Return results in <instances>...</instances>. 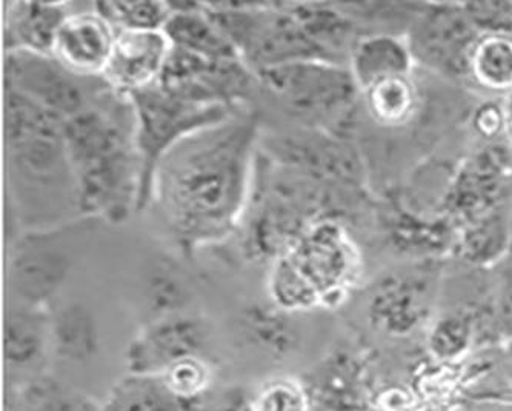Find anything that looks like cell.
<instances>
[{
    "label": "cell",
    "mask_w": 512,
    "mask_h": 411,
    "mask_svg": "<svg viewBox=\"0 0 512 411\" xmlns=\"http://www.w3.org/2000/svg\"><path fill=\"white\" fill-rule=\"evenodd\" d=\"M5 145L17 210L30 208L48 228L56 227L51 222H68L62 221V214L68 207L77 211V201L64 121L5 87Z\"/></svg>",
    "instance_id": "3"
},
{
    "label": "cell",
    "mask_w": 512,
    "mask_h": 411,
    "mask_svg": "<svg viewBox=\"0 0 512 411\" xmlns=\"http://www.w3.org/2000/svg\"><path fill=\"white\" fill-rule=\"evenodd\" d=\"M213 325L196 311L143 324L125 350V367L136 375H162L185 359L207 356Z\"/></svg>",
    "instance_id": "14"
},
{
    "label": "cell",
    "mask_w": 512,
    "mask_h": 411,
    "mask_svg": "<svg viewBox=\"0 0 512 411\" xmlns=\"http://www.w3.org/2000/svg\"><path fill=\"white\" fill-rule=\"evenodd\" d=\"M99 221L82 219L20 234L10 247L7 284L11 302L47 308L67 284L87 236Z\"/></svg>",
    "instance_id": "7"
},
{
    "label": "cell",
    "mask_w": 512,
    "mask_h": 411,
    "mask_svg": "<svg viewBox=\"0 0 512 411\" xmlns=\"http://www.w3.org/2000/svg\"><path fill=\"white\" fill-rule=\"evenodd\" d=\"M259 150L277 164L322 184L373 191L365 154L350 137L286 124L277 130H262Z\"/></svg>",
    "instance_id": "9"
},
{
    "label": "cell",
    "mask_w": 512,
    "mask_h": 411,
    "mask_svg": "<svg viewBox=\"0 0 512 411\" xmlns=\"http://www.w3.org/2000/svg\"><path fill=\"white\" fill-rule=\"evenodd\" d=\"M266 293L268 299L277 307L296 315H306L317 308H322L317 291L286 256L270 265L266 278Z\"/></svg>",
    "instance_id": "31"
},
{
    "label": "cell",
    "mask_w": 512,
    "mask_h": 411,
    "mask_svg": "<svg viewBox=\"0 0 512 411\" xmlns=\"http://www.w3.org/2000/svg\"><path fill=\"white\" fill-rule=\"evenodd\" d=\"M505 111V136H503V142H505L506 148L512 154V96L508 97L505 101Z\"/></svg>",
    "instance_id": "39"
},
{
    "label": "cell",
    "mask_w": 512,
    "mask_h": 411,
    "mask_svg": "<svg viewBox=\"0 0 512 411\" xmlns=\"http://www.w3.org/2000/svg\"><path fill=\"white\" fill-rule=\"evenodd\" d=\"M348 70L363 93L382 82L411 76L417 65L405 36L366 34L354 45Z\"/></svg>",
    "instance_id": "20"
},
{
    "label": "cell",
    "mask_w": 512,
    "mask_h": 411,
    "mask_svg": "<svg viewBox=\"0 0 512 411\" xmlns=\"http://www.w3.org/2000/svg\"><path fill=\"white\" fill-rule=\"evenodd\" d=\"M202 5L254 73L294 62H331L303 30L288 2Z\"/></svg>",
    "instance_id": "6"
},
{
    "label": "cell",
    "mask_w": 512,
    "mask_h": 411,
    "mask_svg": "<svg viewBox=\"0 0 512 411\" xmlns=\"http://www.w3.org/2000/svg\"><path fill=\"white\" fill-rule=\"evenodd\" d=\"M373 191L322 184L257 153L250 201L240 224L239 244L245 261L268 265L283 258L306 231L322 222L350 228L376 222Z\"/></svg>",
    "instance_id": "2"
},
{
    "label": "cell",
    "mask_w": 512,
    "mask_h": 411,
    "mask_svg": "<svg viewBox=\"0 0 512 411\" xmlns=\"http://www.w3.org/2000/svg\"><path fill=\"white\" fill-rule=\"evenodd\" d=\"M405 37L417 70L463 88L469 54L479 37L463 4H423Z\"/></svg>",
    "instance_id": "12"
},
{
    "label": "cell",
    "mask_w": 512,
    "mask_h": 411,
    "mask_svg": "<svg viewBox=\"0 0 512 411\" xmlns=\"http://www.w3.org/2000/svg\"><path fill=\"white\" fill-rule=\"evenodd\" d=\"M302 316L277 307L270 299L248 302L237 311L234 328L245 347L270 361L283 362L305 344Z\"/></svg>",
    "instance_id": "16"
},
{
    "label": "cell",
    "mask_w": 512,
    "mask_h": 411,
    "mask_svg": "<svg viewBox=\"0 0 512 411\" xmlns=\"http://www.w3.org/2000/svg\"><path fill=\"white\" fill-rule=\"evenodd\" d=\"M288 7L326 57L333 64L348 67L351 51L362 34L340 2H288Z\"/></svg>",
    "instance_id": "23"
},
{
    "label": "cell",
    "mask_w": 512,
    "mask_h": 411,
    "mask_svg": "<svg viewBox=\"0 0 512 411\" xmlns=\"http://www.w3.org/2000/svg\"><path fill=\"white\" fill-rule=\"evenodd\" d=\"M448 258L394 261L360 285L366 327L389 341L423 333L439 307Z\"/></svg>",
    "instance_id": "5"
},
{
    "label": "cell",
    "mask_w": 512,
    "mask_h": 411,
    "mask_svg": "<svg viewBox=\"0 0 512 411\" xmlns=\"http://www.w3.org/2000/svg\"><path fill=\"white\" fill-rule=\"evenodd\" d=\"M116 28L91 10L71 11L57 34L53 57L84 77H102L116 42Z\"/></svg>",
    "instance_id": "17"
},
{
    "label": "cell",
    "mask_w": 512,
    "mask_h": 411,
    "mask_svg": "<svg viewBox=\"0 0 512 411\" xmlns=\"http://www.w3.org/2000/svg\"><path fill=\"white\" fill-rule=\"evenodd\" d=\"M423 341L436 361L457 362L477 350L476 324L465 313L439 308Z\"/></svg>",
    "instance_id": "28"
},
{
    "label": "cell",
    "mask_w": 512,
    "mask_h": 411,
    "mask_svg": "<svg viewBox=\"0 0 512 411\" xmlns=\"http://www.w3.org/2000/svg\"><path fill=\"white\" fill-rule=\"evenodd\" d=\"M205 405L174 395L160 375L127 373L108 391L99 411H203Z\"/></svg>",
    "instance_id": "27"
},
{
    "label": "cell",
    "mask_w": 512,
    "mask_h": 411,
    "mask_svg": "<svg viewBox=\"0 0 512 411\" xmlns=\"http://www.w3.org/2000/svg\"><path fill=\"white\" fill-rule=\"evenodd\" d=\"M499 367L502 375L505 376L509 388L512 390V342H503L499 345Z\"/></svg>",
    "instance_id": "38"
},
{
    "label": "cell",
    "mask_w": 512,
    "mask_h": 411,
    "mask_svg": "<svg viewBox=\"0 0 512 411\" xmlns=\"http://www.w3.org/2000/svg\"><path fill=\"white\" fill-rule=\"evenodd\" d=\"M511 202L460 225L449 259L476 268H496L511 251Z\"/></svg>",
    "instance_id": "21"
},
{
    "label": "cell",
    "mask_w": 512,
    "mask_h": 411,
    "mask_svg": "<svg viewBox=\"0 0 512 411\" xmlns=\"http://www.w3.org/2000/svg\"><path fill=\"white\" fill-rule=\"evenodd\" d=\"M173 5V16L163 30L171 47L190 51L211 61L240 59L234 45L203 10L202 4L179 2Z\"/></svg>",
    "instance_id": "26"
},
{
    "label": "cell",
    "mask_w": 512,
    "mask_h": 411,
    "mask_svg": "<svg viewBox=\"0 0 512 411\" xmlns=\"http://www.w3.org/2000/svg\"><path fill=\"white\" fill-rule=\"evenodd\" d=\"M157 84L183 101L231 110L248 108L260 91L259 77L242 59L211 61L174 47Z\"/></svg>",
    "instance_id": "11"
},
{
    "label": "cell",
    "mask_w": 512,
    "mask_h": 411,
    "mask_svg": "<svg viewBox=\"0 0 512 411\" xmlns=\"http://www.w3.org/2000/svg\"><path fill=\"white\" fill-rule=\"evenodd\" d=\"M13 399L17 411H99V404L53 376L28 379Z\"/></svg>",
    "instance_id": "29"
},
{
    "label": "cell",
    "mask_w": 512,
    "mask_h": 411,
    "mask_svg": "<svg viewBox=\"0 0 512 411\" xmlns=\"http://www.w3.org/2000/svg\"><path fill=\"white\" fill-rule=\"evenodd\" d=\"M130 101L136 119V148L140 161L137 207V213H140L151 205L154 173L162 159L187 137L227 121L239 110L183 101L163 90L157 82L131 94Z\"/></svg>",
    "instance_id": "8"
},
{
    "label": "cell",
    "mask_w": 512,
    "mask_h": 411,
    "mask_svg": "<svg viewBox=\"0 0 512 411\" xmlns=\"http://www.w3.org/2000/svg\"><path fill=\"white\" fill-rule=\"evenodd\" d=\"M194 301L196 285L177 259L163 254L150 262L140 291L143 324L191 313Z\"/></svg>",
    "instance_id": "19"
},
{
    "label": "cell",
    "mask_w": 512,
    "mask_h": 411,
    "mask_svg": "<svg viewBox=\"0 0 512 411\" xmlns=\"http://www.w3.org/2000/svg\"><path fill=\"white\" fill-rule=\"evenodd\" d=\"M290 125L331 131L356 141L360 91L348 67L302 61L256 73Z\"/></svg>",
    "instance_id": "4"
},
{
    "label": "cell",
    "mask_w": 512,
    "mask_h": 411,
    "mask_svg": "<svg viewBox=\"0 0 512 411\" xmlns=\"http://www.w3.org/2000/svg\"><path fill=\"white\" fill-rule=\"evenodd\" d=\"M116 31L102 79L117 94L130 97L159 81L171 44L163 31Z\"/></svg>",
    "instance_id": "15"
},
{
    "label": "cell",
    "mask_w": 512,
    "mask_h": 411,
    "mask_svg": "<svg viewBox=\"0 0 512 411\" xmlns=\"http://www.w3.org/2000/svg\"><path fill=\"white\" fill-rule=\"evenodd\" d=\"M5 87L67 121L85 110L108 85L102 77L73 73L56 57L16 51L5 54Z\"/></svg>",
    "instance_id": "13"
},
{
    "label": "cell",
    "mask_w": 512,
    "mask_h": 411,
    "mask_svg": "<svg viewBox=\"0 0 512 411\" xmlns=\"http://www.w3.org/2000/svg\"><path fill=\"white\" fill-rule=\"evenodd\" d=\"M253 411H313L308 385L294 376H274L251 388Z\"/></svg>",
    "instance_id": "33"
},
{
    "label": "cell",
    "mask_w": 512,
    "mask_h": 411,
    "mask_svg": "<svg viewBox=\"0 0 512 411\" xmlns=\"http://www.w3.org/2000/svg\"><path fill=\"white\" fill-rule=\"evenodd\" d=\"M262 122L251 108L173 148L154 173L151 204L187 258L237 234L250 201Z\"/></svg>",
    "instance_id": "1"
},
{
    "label": "cell",
    "mask_w": 512,
    "mask_h": 411,
    "mask_svg": "<svg viewBox=\"0 0 512 411\" xmlns=\"http://www.w3.org/2000/svg\"><path fill=\"white\" fill-rule=\"evenodd\" d=\"M509 221H511V251H509V256H512V201L511 210H509Z\"/></svg>",
    "instance_id": "40"
},
{
    "label": "cell",
    "mask_w": 512,
    "mask_h": 411,
    "mask_svg": "<svg viewBox=\"0 0 512 411\" xmlns=\"http://www.w3.org/2000/svg\"><path fill=\"white\" fill-rule=\"evenodd\" d=\"M97 13L119 31H163L173 16L171 2H96Z\"/></svg>",
    "instance_id": "32"
},
{
    "label": "cell",
    "mask_w": 512,
    "mask_h": 411,
    "mask_svg": "<svg viewBox=\"0 0 512 411\" xmlns=\"http://www.w3.org/2000/svg\"><path fill=\"white\" fill-rule=\"evenodd\" d=\"M71 14L65 2H30L16 0L5 4V54L24 53L53 56L57 34Z\"/></svg>",
    "instance_id": "18"
},
{
    "label": "cell",
    "mask_w": 512,
    "mask_h": 411,
    "mask_svg": "<svg viewBox=\"0 0 512 411\" xmlns=\"http://www.w3.org/2000/svg\"><path fill=\"white\" fill-rule=\"evenodd\" d=\"M163 381L183 401L205 405L216 379L213 364L207 356L185 359L162 373Z\"/></svg>",
    "instance_id": "34"
},
{
    "label": "cell",
    "mask_w": 512,
    "mask_h": 411,
    "mask_svg": "<svg viewBox=\"0 0 512 411\" xmlns=\"http://www.w3.org/2000/svg\"><path fill=\"white\" fill-rule=\"evenodd\" d=\"M51 350L47 308L11 302L5 316V361L11 370L36 368Z\"/></svg>",
    "instance_id": "24"
},
{
    "label": "cell",
    "mask_w": 512,
    "mask_h": 411,
    "mask_svg": "<svg viewBox=\"0 0 512 411\" xmlns=\"http://www.w3.org/2000/svg\"><path fill=\"white\" fill-rule=\"evenodd\" d=\"M285 256L317 291L325 310L345 304L365 276V254L356 234L339 222L314 225Z\"/></svg>",
    "instance_id": "10"
},
{
    "label": "cell",
    "mask_w": 512,
    "mask_h": 411,
    "mask_svg": "<svg viewBox=\"0 0 512 411\" xmlns=\"http://www.w3.org/2000/svg\"><path fill=\"white\" fill-rule=\"evenodd\" d=\"M463 8L477 33H512V2H466Z\"/></svg>",
    "instance_id": "35"
},
{
    "label": "cell",
    "mask_w": 512,
    "mask_h": 411,
    "mask_svg": "<svg viewBox=\"0 0 512 411\" xmlns=\"http://www.w3.org/2000/svg\"><path fill=\"white\" fill-rule=\"evenodd\" d=\"M203 411H253L251 388L231 387L220 393L214 404H205Z\"/></svg>",
    "instance_id": "37"
},
{
    "label": "cell",
    "mask_w": 512,
    "mask_h": 411,
    "mask_svg": "<svg viewBox=\"0 0 512 411\" xmlns=\"http://www.w3.org/2000/svg\"><path fill=\"white\" fill-rule=\"evenodd\" d=\"M463 88L479 99L506 101L512 96V33L479 34Z\"/></svg>",
    "instance_id": "22"
},
{
    "label": "cell",
    "mask_w": 512,
    "mask_h": 411,
    "mask_svg": "<svg viewBox=\"0 0 512 411\" xmlns=\"http://www.w3.org/2000/svg\"><path fill=\"white\" fill-rule=\"evenodd\" d=\"M360 34H396L406 36L423 4L420 2H340Z\"/></svg>",
    "instance_id": "30"
},
{
    "label": "cell",
    "mask_w": 512,
    "mask_h": 411,
    "mask_svg": "<svg viewBox=\"0 0 512 411\" xmlns=\"http://www.w3.org/2000/svg\"><path fill=\"white\" fill-rule=\"evenodd\" d=\"M496 315L503 342H512V256L494 268Z\"/></svg>",
    "instance_id": "36"
},
{
    "label": "cell",
    "mask_w": 512,
    "mask_h": 411,
    "mask_svg": "<svg viewBox=\"0 0 512 411\" xmlns=\"http://www.w3.org/2000/svg\"><path fill=\"white\" fill-rule=\"evenodd\" d=\"M50 333L51 351L68 364H88L102 348L96 313L84 302H68L50 313Z\"/></svg>",
    "instance_id": "25"
}]
</instances>
